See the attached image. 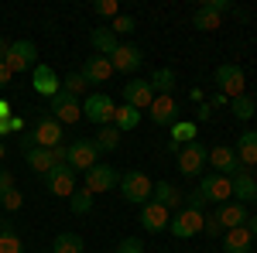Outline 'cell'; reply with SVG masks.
Instances as JSON below:
<instances>
[{"label": "cell", "mask_w": 257, "mask_h": 253, "mask_svg": "<svg viewBox=\"0 0 257 253\" xmlns=\"http://www.w3.org/2000/svg\"><path fill=\"white\" fill-rule=\"evenodd\" d=\"M254 113H257V99H254Z\"/></svg>", "instance_id": "cell-54"}, {"label": "cell", "mask_w": 257, "mask_h": 253, "mask_svg": "<svg viewBox=\"0 0 257 253\" xmlns=\"http://www.w3.org/2000/svg\"><path fill=\"white\" fill-rule=\"evenodd\" d=\"M254 250V236L247 226H237V229H226L223 233V253H250Z\"/></svg>", "instance_id": "cell-21"}, {"label": "cell", "mask_w": 257, "mask_h": 253, "mask_svg": "<svg viewBox=\"0 0 257 253\" xmlns=\"http://www.w3.org/2000/svg\"><path fill=\"white\" fill-rule=\"evenodd\" d=\"M216 93H223L226 99L247 96V76H243V69H240V65L223 62V65L216 69Z\"/></svg>", "instance_id": "cell-3"}, {"label": "cell", "mask_w": 257, "mask_h": 253, "mask_svg": "<svg viewBox=\"0 0 257 253\" xmlns=\"http://www.w3.org/2000/svg\"><path fill=\"white\" fill-rule=\"evenodd\" d=\"M82 236L79 233H59L52 243V253H82Z\"/></svg>", "instance_id": "cell-31"}, {"label": "cell", "mask_w": 257, "mask_h": 253, "mask_svg": "<svg viewBox=\"0 0 257 253\" xmlns=\"http://www.w3.org/2000/svg\"><path fill=\"white\" fill-rule=\"evenodd\" d=\"M48 253H52V250H48Z\"/></svg>", "instance_id": "cell-57"}, {"label": "cell", "mask_w": 257, "mask_h": 253, "mask_svg": "<svg viewBox=\"0 0 257 253\" xmlns=\"http://www.w3.org/2000/svg\"><path fill=\"white\" fill-rule=\"evenodd\" d=\"M76 171L69 168V164H55L48 175H45V188L55 195V198H69V195L76 192Z\"/></svg>", "instance_id": "cell-10"}, {"label": "cell", "mask_w": 257, "mask_h": 253, "mask_svg": "<svg viewBox=\"0 0 257 253\" xmlns=\"http://www.w3.org/2000/svg\"><path fill=\"white\" fill-rule=\"evenodd\" d=\"M155 89H151V82L148 79H134V82H123V103L127 106H134V110H148L151 103H155Z\"/></svg>", "instance_id": "cell-16"}, {"label": "cell", "mask_w": 257, "mask_h": 253, "mask_svg": "<svg viewBox=\"0 0 257 253\" xmlns=\"http://www.w3.org/2000/svg\"><path fill=\"white\" fill-rule=\"evenodd\" d=\"M7 134H11V127H7V120H0V140H4Z\"/></svg>", "instance_id": "cell-52"}, {"label": "cell", "mask_w": 257, "mask_h": 253, "mask_svg": "<svg viewBox=\"0 0 257 253\" xmlns=\"http://www.w3.org/2000/svg\"><path fill=\"white\" fill-rule=\"evenodd\" d=\"M7 52H11V41H7V38H0V62L7 59Z\"/></svg>", "instance_id": "cell-51"}, {"label": "cell", "mask_w": 257, "mask_h": 253, "mask_svg": "<svg viewBox=\"0 0 257 253\" xmlns=\"http://www.w3.org/2000/svg\"><path fill=\"white\" fill-rule=\"evenodd\" d=\"M175 161H178V171H182L185 178H199L202 171H206V164H209V147H202L199 140L182 144L178 154H175Z\"/></svg>", "instance_id": "cell-2"}, {"label": "cell", "mask_w": 257, "mask_h": 253, "mask_svg": "<svg viewBox=\"0 0 257 253\" xmlns=\"http://www.w3.org/2000/svg\"><path fill=\"white\" fill-rule=\"evenodd\" d=\"M141 123V110H134V106H127V103H120L117 113H113V127H117L120 134H127V130H134Z\"/></svg>", "instance_id": "cell-28"}, {"label": "cell", "mask_w": 257, "mask_h": 253, "mask_svg": "<svg viewBox=\"0 0 257 253\" xmlns=\"http://www.w3.org/2000/svg\"><path fill=\"white\" fill-rule=\"evenodd\" d=\"M62 123L52 113H41L35 120V130H31V140H35V147H45V151H52V147H59L62 144Z\"/></svg>", "instance_id": "cell-8"}, {"label": "cell", "mask_w": 257, "mask_h": 253, "mask_svg": "<svg viewBox=\"0 0 257 253\" xmlns=\"http://www.w3.org/2000/svg\"><path fill=\"white\" fill-rule=\"evenodd\" d=\"M226 103H230V99L223 96V93H216V96L209 99V110H219V106H226Z\"/></svg>", "instance_id": "cell-48"}, {"label": "cell", "mask_w": 257, "mask_h": 253, "mask_svg": "<svg viewBox=\"0 0 257 253\" xmlns=\"http://www.w3.org/2000/svg\"><path fill=\"white\" fill-rule=\"evenodd\" d=\"M4 154H7V147H4V140H0V161H4Z\"/></svg>", "instance_id": "cell-53"}, {"label": "cell", "mask_w": 257, "mask_h": 253, "mask_svg": "<svg viewBox=\"0 0 257 253\" xmlns=\"http://www.w3.org/2000/svg\"><path fill=\"white\" fill-rule=\"evenodd\" d=\"M93 198H96L93 192H86V188L79 192V188H76V192L69 195V209H72L76 215H86L89 209H93Z\"/></svg>", "instance_id": "cell-34"}, {"label": "cell", "mask_w": 257, "mask_h": 253, "mask_svg": "<svg viewBox=\"0 0 257 253\" xmlns=\"http://www.w3.org/2000/svg\"><path fill=\"white\" fill-rule=\"evenodd\" d=\"M230 181H233V202H240V205L254 202V195H257V178L250 175V171H243V168H240L237 175H230Z\"/></svg>", "instance_id": "cell-22"}, {"label": "cell", "mask_w": 257, "mask_h": 253, "mask_svg": "<svg viewBox=\"0 0 257 253\" xmlns=\"http://www.w3.org/2000/svg\"><path fill=\"white\" fill-rule=\"evenodd\" d=\"M0 253H24V243H21V236L14 233L11 222L0 226Z\"/></svg>", "instance_id": "cell-32"}, {"label": "cell", "mask_w": 257, "mask_h": 253, "mask_svg": "<svg viewBox=\"0 0 257 253\" xmlns=\"http://www.w3.org/2000/svg\"><path fill=\"white\" fill-rule=\"evenodd\" d=\"M21 202H24V195H21L18 188H11V192H4V195H0V205H4L7 212H18V209H21Z\"/></svg>", "instance_id": "cell-40"}, {"label": "cell", "mask_w": 257, "mask_h": 253, "mask_svg": "<svg viewBox=\"0 0 257 253\" xmlns=\"http://www.w3.org/2000/svg\"><path fill=\"white\" fill-rule=\"evenodd\" d=\"M117 185H120V171L113 168V164H93V168L82 175V188H86V192H93V195L113 192Z\"/></svg>", "instance_id": "cell-6"}, {"label": "cell", "mask_w": 257, "mask_h": 253, "mask_svg": "<svg viewBox=\"0 0 257 253\" xmlns=\"http://www.w3.org/2000/svg\"><path fill=\"white\" fill-rule=\"evenodd\" d=\"M106 28H110L113 35H131V31H138V18H131V14H117Z\"/></svg>", "instance_id": "cell-35"}, {"label": "cell", "mask_w": 257, "mask_h": 253, "mask_svg": "<svg viewBox=\"0 0 257 253\" xmlns=\"http://www.w3.org/2000/svg\"><path fill=\"white\" fill-rule=\"evenodd\" d=\"M151 110V120L158 123V127H172L178 120V103H175V96H155V103L148 106Z\"/></svg>", "instance_id": "cell-20"}, {"label": "cell", "mask_w": 257, "mask_h": 253, "mask_svg": "<svg viewBox=\"0 0 257 253\" xmlns=\"http://www.w3.org/2000/svg\"><path fill=\"white\" fill-rule=\"evenodd\" d=\"M0 226H4V219H0Z\"/></svg>", "instance_id": "cell-55"}, {"label": "cell", "mask_w": 257, "mask_h": 253, "mask_svg": "<svg viewBox=\"0 0 257 253\" xmlns=\"http://www.w3.org/2000/svg\"><path fill=\"white\" fill-rule=\"evenodd\" d=\"M199 192L206 195V202L226 205V202L233 198V181H230V175H206L199 181Z\"/></svg>", "instance_id": "cell-12"}, {"label": "cell", "mask_w": 257, "mask_h": 253, "mask_svg": "<svg viewBox=\"0 0 257 253\" xmlns=\"http://www.w3.org/2000/svg\"><path fill=\"white\" fill-rule=\"evenodd\" d=\"M110 65H113V72H123V76H134L141 65H144V52H141L138 45H120L117 52L110 55Z\"/></svg>", "instance_id": "cell-13"}, {"label": "cell", "mask_w": 257, "mask_h": 253, "mask_svg": "<svg viewBox=\"0 0 257 253\" xmlns=\"http://www.w3.org/2000/svg\"><path fill=\"white\" fill-rule=\"evenodd\" d=\"M117 253H144V243H141L138 236H127V239L117 243Z\"/></svg>", "instance_id": "cell-42"}, {"label": "cell", "mask_w": 257, "mask_h": 253, "mask_svg": "<svg viewBox=\"0 0 257 253\" xmlns=\"http://www.w3.org/2000/svg\"><path fill=\"white\" fill-rule=\"evenodd\" d=\"M243 226H247V229H250V236L257 239V215H247V222H243Z\"/></svg>", "instance_id": "cell-49"}, {"label": "cell", "mask_w": 257, "mask_h": 253, "mask_svg": "<svg viewBox=\"0 0 257 253\" xmlns=\"http://www.w3.org/2000/svg\"><path fill=\"white\" fill-rule=\"evenodd\" d=\"M120 130L113 127V123H106V127H99V134H96V147L99 151H117L120 147Z\"/></svg>", "instance_id": "cell-33"}, {"label": "cell", "mask_w": 257, "mask_h": 253, "mask_svg": "<svg viewBox=\"0 0 257 253\" xmlns=\"http://www.w3.org/2000/svg\"><path fill=\"white\" fill-rule=\"evenodd\" d=\"M202 233L209 236V239H219V236L226 233V229H223V226H219V219H216V212H209V215H206V226H202Z\"/></svg>", "instance_id": "cell-41"}, {"label": "cell", "mask_w": 257, "mask_h": 253, "mask_svg": "<svg viewBox=\"0 0 257 253\" xmlns=\"http://www.w3.org/2000/svg\"><path fill=\"white\" fill-rule=\"evenodd\" d=\"M254 171H257V168H254Z\"/></svg>", "instance_id": "cell-56"}, {"label": "cell", "mask_w": 257, "mask_h": 253, "mask_svg": "<svg viewBox=\"0 0 257 253\" xmlns=\"http://www.w3.org/2000/svg\"><path fill=\"white\" fill-rule=\"evenodd\" d=\"M52 157H55V164H65V161H69V144H59V147H52Z\"/></svg>", "instance_id": "cell-44"}, {"label": "cell", "mask_w": 257, "mask_h": 253, "mask_svg": "<svg viewBox=\"0 0 257 253\" xmlns=\"http://www.w3.org/2000/svg\"><path fill=\"white\" fill-rule=\"evenodd\" d=\"M206 205H209V202H206V195L199 192V188L189 192V195H182V209H196V212H202Z\"/></svg>", "instance_id": "cell-38"}, {"label": "cell", "mask_w": 257, "mask_h": 253, "mask_svg": "<svg viewBox=\"0 0 257 253\" xmlns=\"http://www.w3.org/2000/svg\"><path fill=\"white\" fill-rule=\"evenodd\" d=\"M99 154H103V151L96 147V140H82L79 137V140L69 144V161H65V164H69L76 175H79V171L86 175L93 164H99Z\"/></svg>", "instance_id": "cell-4"}, {"label": "cell", "mask_w": 257, "mask_h": 253, "mask_svg": "<svg viewBox=\"0 0 257 253\" xmlns=\"http://www.w3.org/2000/svg\"><path fill=\"white\" fill-rule=\"evenodd\" d=\"M48 113H52V117L65 127V123L82 120V103L76 96H69V93H55V96L48 99Z\"/></svg>", "instance_id": "cell-11"}, {"label": "cell", "mask_w": 257, "mask_h": 253, "mask_svg": "<svg viewBox=\"0 0 257 253\" xmlns=\"http://www.w3.org/2000/svg\"><path fill=\"white\" fill-rule=\"evenodd\" d=\"M24 157H28L31 171H38V175H48L55 168V157H52V151H45V147H31V151H24Z\"/></svg>", "instance_id": "cell-27"}, {"label": "cell", "mask_w": 257, "mask_h": 253, "mask_svg": "<svg viewBox=\"0 0 257 253\" xmlns=\"http://www.w3.org/2000/svg\"><path fill=\"white\" fill-rule=\"evenodd\" d=\"M14 117V110H11V103H7V99L0 96V120H11Z\"/></svg>", "instance_id": "cell-47"}, {"label": "cell", "mask_w": 257, "mask_h": 253, "mask_svg": "<svg viewBox=\"0 0 257 253\" xmlns=\"http://www.w3.org/2000/svg\"><path fill=\"white\" fill-rule=\"evenodd\" d=\"M117 188H120V198H123V202H131V205H144V202H151V188H155V181L144 175V171H123Z\"/></svg>", "instance_id": "cell-1"}, {"label": "cell", "mask_w": 257, "mask_h": 253, "mask_svg": "<svg viewBox=\"0 0 257 253\" xmlns=\"http://www.w3.org/2000/svg\"><path fill=\"white\" fill-rule=\"evenodd\" d=\"M230 106H233V117H237V120H250V117H257V113H254V99H250V96L230 99Z\"/></svg>", "instance_id": "cell-36"}, {"label": "cell", "mask_w": 257, "mask_h": 253, "mask_svg": "<svg viewBox=\"0 0 257 253\" xmlns=\"http://www.w3.org/2000/svg\"><path fill=\"white\" fill-rule=\"evenodd\" d=\"M213 117V110H209V103H199V120H209Z\"/></svg>", "instance_id": "cell-50"}, {"label": "cell", "mask_w": 257, "mask_h": 253, "mask_svg": "<svg viewBox=\"0 0 257 253\" xmlns=\"http://www.w3.org/2000/svg\"><path fill=\"white\" fill-rule=\"evenodd\" d=\"M247 205H240V202H226V205H216V219L223 229H237V226H243L247 222Z\"/></svg>", "instance_id": "cell-23"}, {"label": "cell", "mask_w": 257, "mask_h": 253, "mask_svg": "<svg viewBox=\"0 0 257 253\" xmlns=\"http://www.w3.org/2000/svg\"><path fill=\"white\" fill-rule=\"evenodd\" d=\"M11 79H14V72L7 69V62H0V93H4V89L11 86Z\"/></svg>", "instance_id": "cell-45"}, {"label": "cell", "mask_w": 257, "mask_h": 253, "mask_svg": "<svg viewBox=\"0 0 257 253\" xmlns=\"http://www.w3.org/2000/svg\"><path fill=\"white\" fill-rule=\"evenodd\" d=\"M209 164H213V175H237L240 171L237 154H233V147H226V144H216V147L209 151Z\"/></svg>", "instance_id": "cell-18"}, {"label": "cell", "mask_w": 257, "mask_h": 253, "mask_svg": "<svg viewBox=\"0 0 257 253\" xmlns=\"http://www.w3.org/2000/svg\"><path fill=\"white\" fill-rule=\"evenodd\" d=\"M11 188H14V175H11L7 168H0V195L11 192Z\"/></svg>", "instance_id": "cell-43"}, {"label": "cell", "mask_w": 257, "mask_h": 253, "mask_svg": "<svg viewBox=\"0 0 257 253\" xmlns=\"http://www.w3.org/2000/svg\"><path fill=\"white\" fill-rule=\"evenodd\" d=\"M7 69L18 76V72H28V69H35L38 65V48H35V41L21 38V41H11V52H7Z\"/></svg>", "instance_id": "cell-7"}, {"label": "cell", "mask_w": 257, "mask_h": 253, "mask_svg": "<svg viewBox=\"0 0 257 253\" xmlns=\"http://www.w3.org/2000/svg\"><path fill=\"white\" fill-rule=\"evenodd\" d=\"M79 76L86 86H103V82H110V76H113V65H110V59H103V55H89V59L82 62Z\"/></svg>", "instance_id": "cell-17"}, {"label": "cell", "mask_w": 257, "mask_h": 253, "mask_svg": "<svg viewBox=\"0 0 257 253\" xmlns=\"http://www.w3.org/2000/svg\"><path fill=\"white\" fill-rule=\"evenodd\" d=\"M233 154H237V161H240L243 171H247V168H257V130H243V134L237 137Z\"/></svg>", "instance_id": "cell-19"}, {"label": "cell", "mask_w": 257, "mask_h": 253, "mask_svg": "<svg viewBox=\"0 0 257 253\" xmlns=\"http://www.w3.org/2000/svg\"><path fill=\"white\" fill-rule=\"evenodd\" d=\"M151 89L158 93V96H172V89H175V69H168V65H161V69H155L151 72Z\"/></svg>", "instance_id": "cell-26"}, {"label": "cell", "mask_w": 257, "mask_h": 253, "mask_svg": "<svg viewBox=\"0 0 257 253\" xmlns=\"http://www.w3.org/2000/svg\"><path fill=\"white\" fill-rule=\"evenodd\" d=\"M151 202H158V205H165V209L172 212V209H182V192H178L172 181H155Z\"/></svg>", "instance_id": "cell-24"}, {"label": "cell", "mask_w": 257, "mask_h": 253, "mask_svg": "<svg viewBox=\"0 0 257 253\" xmlns=\"http://www.w3.org/2000/svg\"><path fill=\"white\" fill-rule=\"evenodd\" d=\"M82 89H86V82H82L79 72H72V76H65V79H62V93H69V96H76V99H79Z\"/></svg>", "instance_id": "cell-37"}, {"label": "cell", "mask_w": 257, "mask_h": 253, "mask_svg": "<svg viewBox=\"0 0 257 253\" xmlns=\"http://www.w3.org/2000/svg\"><path fill=\"white\" fill-rule=\"evenodd\" d=\"M168 130H172V144H178V147H182V144H192L196 134H199V127L192 123V120H175Z\"/></svg>", "instance_id": "cell-29"}, {"label": "cell", "mask_w": 257, "mask_h": 253, "mask_svg": "<svg viewBox=\"0 0 257 253\" xmlns=\"http://www.w3.org/2000/svg\"><path fill=\"white\" fill-rule=\"evenodd\" d=\"M192 28H196V31H216V28H219V14H216V11H209L206 4H199L196 14H192Z\"/></svg>", "instance_id": "cell-30"}, {"label": "cell", "mask_w": 257, "mask_h": 253, "mask_svg": "<svg viewBox=\"0 0 257 253\" xmlns=\"http://www.w3.org/2000/svg\"><path fill=\"white\" fill-rule=\"evenodd\" d=\"M113 113H117V103L106 96V93H93V96L82 99V117L89 120V123H96V127L113 123Z\"/></svg>", "instance_id": "cell-5"}, {"label": "cell", "mask_w": 257, "mask_h": 253, "mask_svg": "<svg viewBox=\"0 0 257 253\" xmlns=\"http://www.w3.org/2000/svg\"><path fill=\"white\" fill-rule=\"evenodd\" d=\"M31 86H35V93L45 96V99H52L55 93H62V79L55 76V69H52V65H41V62L31 69Z\"/></svg>", "instance_id": "cell-15"}, {"label": "cell", "mask_w": 257, "mask_h": 253, "mask_svg": "<svg viewBox=\"0 0 257 253\" xmlns=\"http://www.w3.org/2000/svg\"><path fill=\"white\" fill-rule=\"evenodd\" d=\"M168 222H172V212L165 205H158V202H144L141 205V229L144 233H165Z\"/></svg>", "instance_id": "cell-14"}, {"label": "cell", "mask_w": 257, "mask_h": 253, "mask_svg": "<svg viewBox=\"0 0 257 253\" xmlns=\"http://www.w3.org/2000/svg\"><path fill=\"white\" fill-rule=\"evenodd\" d=\"M89 41H93V48H96L103 59H110L113 52L120 48V41H117V35L110 31V28H93V35H89Z\"/></svg>", "instance_id": "cell-25"}, {"label": "cell", "mask_w": 257, "mask_h": 253, "mask_svg": "<svg viewBox=\"0 0 257 253\" xmlns=\"http://www.w3.org/2000/svg\"><path fill=\"white\" fill-rule=\"evenodd\" d=\"M7 127H11V134H24V120H21L18 113H14V117L7 120Z\"/></svg>", "instance_id": "cell-46"}, {"label": "cell", "mask_w": 257, "mask_h": 253, "mask_svg": "<svg viewBox=\"0 0 257 253\" xmlns=\"http://www.w3.org/2000/svg\"><path fill=\"white\" fill-rule=\"evenodd\" d=\"M93 11H96L99 18H110V21H113L120 14V4H117V0H96V4H93Z\"/></svg>", "instance_id": "cell-39"}, {"label": "cell", "mask_w": 257, "mask_h": 253, "mask_svg": "<svg viewBox=\"0 0 257 253\" xmlns=\"http://www.w3.org/2000/svg\"><path fill=\"white\" fill-rule=\"evenodd\" d=\"M202 226H206V212H196V209H182L178 215H172V222H168V233L178 236V239H192V236L202 233Z\"/></svg>", "instance_id": "cell-9"}]
</instances>
